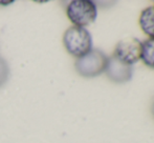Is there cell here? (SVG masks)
Masks as SVG:
<instances>
[{
  "mask_svg": "<svg viewBox=\"0 0 154 143\" xmlns=\"http://www.w3.org/2000/svg\"><path fill=\"white\" fill-rule=\"evenodd\" d=\"M143 43L142 60L147 66L154 68V38H149Z\"/></svg>",
  "mask_w": 154,
  "mask_h": 143,
  "instance_id": "obj_7",
  "label": "cell"
},
{
  "mask_svg": "<svg viewBox=\"0 0 154 143\" xmlns=\"http://www.w3.org/2000/svg\"><path fill=\"white\" fill-rule=\"evenodd\" d=\"M66 15L75 27H85L95 21L97 8L90 0H73L67 5Z\"/></svg>",
  "mask_w": 154,
  "mask_h": 143,
  "instance_id": "obj_2",
  "label": "cell"
},
{
  "mask_svg": "<svg viewBox=\"0 0 154 143\" xmlns=\"http://www.w3.org/2000/svg\"><path fill=\"white\" fill-rule=\"evenodd\" d=\"M153 114H154V104H153Z\"/></svg>",
  "mask_w": 154,
  "mask_h": 143,
  "instance_id": "obj_9",
  "label": "cell"
},
{
  "mask_svg": "<svg viewBox=\"0 0 154 143\" xmlns=\"http://www.w3.org/2000/svg\"><path fill=\"white\" fill-rule=\"evenodd\" d=\"M143 43L137 38H126L119 41L113 55L128 65H133L142 58Z\"/></svg>",
  "mask_w": 154,
  "mask_h": 143,
  "instance_id": "obj_4",
  "label": "cell"
},
{
  "mask_svg": "<svg viewBox=\"0 0 154 143\" xmlns=\"http://www.w3.org/2000/svg\"><path fill=\"white\" fill-rule=\"evenodd\" d=\"M108 57L100 49H92L89 53L77 59L75 63V70L83 77H95L105 73Z\"/></svg>",
  "mask_w": 154,
  "mask_h": 143,
  "instance_id": "obj_3",
  "label": "cell"
},
{
  "mask_svg": "<svg viewBox=\"0 0 154 143\" xmlns=\"http://www.w3.org/2000/svg\"><path fill=\"white\" fill-rule=\"evenodd\" d=\"M138 22L142 31L149 38H154V5L142 11Z\"/></svg>",
  "mask_w": 154,
  "mask_h": 143,
  "instance_id": "obj_6",
  "label": "cell"
},
{
  "mask_svg": "<svg viewBox=\"0 0 154 143\" xmlns=\"http://www.w3.org/2000/svg\"><path fill=\"white\" fill-rule=\"evenodd\" d=\"M63 44L71 56L78 58L83 57L92 49V37L85 27H68L63 35Z\"/></svg>",
  "mask_w": 154,
  "mask_h": 143,
  "instance_id": "obj_1",
  "label": "cell"
},
{
  "mask_svg": "<svg viewBox=\"0 0 154 143\" xmlns=\"http://www.w3.org/2000/svg\"><path fill=\"white\" fill-rule=\"evenodd\" d=\"M105 73L107 77L116 83H125L132 78V66L124 63L113 55L108 57Z\"/></svg>",
  "mask_w": 154,
  "mask_h": 143,
  "instance_id": "obj_5",
  "label": "cell"
},
{
  "mask_svg": "<svg viewBox=\"0 0 154 143\" xmlns=\"http://www.w3.org/2000/svg\"><path fill=\"white\" fill-rule=\"evenodd\" d=\"M8 76H10V68L8 62L0 57V87L8 81Z\"/></svg>",
  "mask_w": 154,
  "mask_h": 143,
  "instance_id": "obj_8",
  "label": "cell"
}]
</instances>
